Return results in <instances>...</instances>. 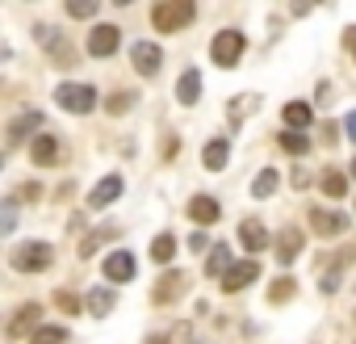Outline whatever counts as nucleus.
<instances>
[{
    "instance_id": "obj_1",
    "label": "nucleus",
    "mask_w": 356,
    "mask_h": 344,
    "mask_svg": "<svg viewBox=\"0 0 356 344\" xmlns=\"http://www.w3.org/2000/svg\"><path fill=\"white\" fill-rule=\"evenodd\" d=\"M193 17H197V5H193V0H163V5L151 9V22H155V30H163V34L185 30Z\"/></svg>"
},
{
    "instance_id": "obj_38",
    "label": "nucleus",
    "mask_w": 356,
    "mask_h": 344,
    "mask_svg": "<svg viewBox=\"0 0 356 344\" xmlns=\"http://www.w3.org/2000/svg\"><path fill=\"white\" fill-rule=\"evenodd\" d=\"M147 344H172V336H163V331H155V336H147Z\"/></svg>"
},
{
    "instance_id": "obj_33",
    "label": "nucleus",
    "mask_w": 356,
    "mask_h": 344,
    "mask_svg": "<svg viewBox=\"0 0 356 344\" xmlns=\"http://www.w3.org/2000/svg\"><path fill=\"white\" fill-rule=\"evenodd\" d=\"M172 344H193V323H176L172 327Z\"/></svg>"
},
{
    "instance_id": "obj_34",
    "label": "nucleus",
    "mask_w": 356,
    "mask_h": 344,
    "mask_svg": "<svg viewBox=\"0 0 356 344\" xmlns=\"http://www.w3.org/2000/svg\"><path fill=\"white\" fill-rule=\"evenodd\" d=\"M67 13H72V17H92L97 5H92V0H76V5H67Z\"/></svg>"
},
{
    "instance_id": "obj_4",
    "label": "nucleus",
    "mask_w": 356,
    "mask_h": 344,
    "mask_svg": "<svg viewBox=\"0 0 356 344\" xmlns=\"http://www.w3.org/2000/svg\"><path fill=\"white\" fill-rule=\"evenodd\" d=\"M55 101H59L67 114H92L97 93H92L88 84H59V88H55Z\"/></svg>"
},
{
    "instance_id": "obj_32",
    "label": "nucleus",
    "mask_w": 356,
    "mask_h": 344,
    "mask_svg": "<svg viewBox=\"0 0 356 344\" xmlns=\"http://www.w3.org/2000/svg\"><path fill=\"white\" fill-rule=\"evenodd\" d=\"M55 302H59V311H63V315H76V311H80L76 294H67V290H59V294H55Z\"/></svg>"
},
{
    "instance_id": "obj_39",
    "label": "nucleus",
    "mask_w": 356,
    "mask_h": 344,
    "mask_svg": "<svg viewBox=\"0 0 356 344\" xmlns=\"http://www.w3.org/2000/svg\"><path fill=\"white\" fill-rule=\"evenodd\" d=\"M343 42H348V47H352V51H356V26H352V30H348V34H343Z\"/></svg>"
},
{
    "instance_id": "obj_7",
    "label": "nucleus",
    "mask_w": 356,
    "mask_h": 344,
    "mask_svg": "<svg viewBox=\"0 0 356 344\" xmlns=\"http://www.w3.org/2000/svg\"><path fill=\"white\" fill-rule=\"evenodd\" d=\"M310 227H314L318 235H343V231H348V214L314 206V210H310Z\"/></svg>"
},
{
    "instance_id": "obj_15",
    "label": "nucleus",
    "mask_w": 356,
    "mask_h": 344,
    "mask_svg": "<svg viewBox=\"0 0 356 344\" xmlns=\"http://www.w3.org/2000/svg\"><path fill=\"white\" fill-rule=\"evenodd\" d=\"M176 97H181V105H197V97H202V72H197V68H189V72L181 76Z\"/></svg>"
},
{
    "instance_id": "obj_17",
    "label": "nucleus",
    "mask_w": 356,
    "mask_h": 344,
    "mask_svg": "<svg viewBox=\"0 0 356 344\" xmlns=\"http://www.w3.org/2000/svg\"><path fill=\"white\" fill-rule=\"evenodd\" d=\"M239 244H243L248 252H264V248H268V235H264V227H260L256 219H248V223L239 227Z\"/></svg>"
},
{
    "instance_id": "obj_21",
    "label": "nucleus",
    "mask_w": 356,
    "mask_h": 344,
    "mask_svg": "<svg viewBox=\"0 0 356 344\" xmlns=\"http://www.w3.org/2000/svg\"><path fill=\"white\" fill-rule=\"evenodd\" d=\"M113 302H118V298H113V290H101V286H97V290L88 294V311H92L97 319H105V315L113 311Z\"/></svg>"
},
{
    "instance_id": "obj_37",
    "label": "nucleus",
    "mask_w": 356,
    "mask_h": 344,
    "mask_svg": "<svg viewBox=\"0 0 356 344\" xmlns=\"http://www.w3.org/2000/svg\"><path fill=\"white\" fill-rule=\"evenodd\" d=\"M343 130H348V139H356V109L348 114V122H343Z\"/></svg>"
},
{
    "instance_id": "obj_19",
    "label": "nucleus",
    "mask_w": 356,
    "mask_h": 344,
    "mask_svg": "<svg viewBox=\"0 0 356 344\" xmlns=\"http://www.w3.org/2000/svg\"><path fill=\"white\" fill-rule=\"evenodd\" d=\"M310 118H314V114H310L306 101H289V105H285V122H289V130H306Z\"/></svg>"
},
{
    "instance_id": "obj_25",
    "label": "nucleus",
    "mask_w": 356,
    "mask_h": 344,
    "mask_svg": "<svg viewBox=\"0 0 356 344\" xmlns=\"http://www.w3.org/2000/svg\"><path fill=\"white\" fill-rule=\"evenodd\" d=\"M151 256H155L159 265H168V260L176 256V240H172V235H155V244H151Z\"/></svg>"
},
{
    "instance_id": "obj_29",
    "label": "nucleus",
    "mask_w": 356,
    "mask_h": 344,
    "mask_svg": "<svg viewBox=\"0 0 356 344\" xmlns=\"http://www.w3.org/2000/svg\"><path fill=\"white\" fill-rule=\"evenodd\" d=\"M30 340H34V344H63V340H67V331H63V327H55V323H47V327H38Z\"/></svg>"
},
{
    "instance_id": "obj_28",
    "label": "nucleus",
    "mask_w": 356,
    "mask_h": 344,
    "mask_svg": "<svg viewBox=\"0 0 356 344\" xmlns=\"http://www.w3.org/2000/svg\"><path fill=\"white\" fill-rule=\"evenodd\" d=\"M113 235H118V227H101V231H92V235L80 244V256H92V252H97V244H105V240H113Z\"/></svg>"
},
{
    "instance_id": "obj_9",
    "label": "nucleus",
    "mask_w": 356,
    "mask_h": 344,
    "mask_svg": "<svg viewBox=\"0 0 356 344\" xmlns=\"http://www.w3.org/2000/svg\"><path fill=\"white\" fill-rule=\"evenodd\" d=\"M130 63H134L143 76H155V72H159V63H163V55H159V47H155V42H134Z\"/></svg>"
},
{
    "instance_id": "obj_12",
    "label": "nucleus",
    "mask_w": 356,
    "mask_h": 344,
    "mask_svg": "<svg viewBox=\"0 0 356 344\" xmlns=\"http://www.w3.org/2000/svg\"><path fill=\"white\" fill-rule=\"evenodd\" d=\"M181 290H185V277L172 269V273H163V277L155 281V290H151V302H155V306H163V302H172V298L181 294Z\"/></svg>"
},
{
    "instance_id": "obj_40",
    "label": "nucleus",
    "mask_w": 356,
    "mask_h": 344,
    "mask_svg": "<svg viewBox=\"0 0 356 344\" xmlns=\"http://www.w3.org/2000/svg\"><path fill=\"white\" fill-rule=\"evenodd\" d=\"M352 177H356V159H352Z\"/></svg>"
},
{
    "instance_id": "obj_35",
    "label": "nucleus",
    "mask_w": 356,
    "mask_h": 344,
    "mask_svg": "<svg viewBox=\"0 0 356 344\" xmlns=\"http://www.w3.org/2000/svg\"><path fill=\"white\" fill-rule=\"evenodd\" d=\"M289 181H293V189H306V185H310V172H306V168H293Z\"/></svg>"
},
{
    "instance_id": "obj_26",
    "label": "nucleus",
    "mask_w": 356,
    "mask_h": 344,
    "mask_svg": "<svg viewBox=\"0 0 356 344\" xmlns=\"http://www.w3.org/2000/svg\"><path fill=\"white\" fill-rule=\"evenodd\" d=\"M293 294H298V281H293V277H281V281L268 286V302H285V298H293Z\"/></svg>"
},
{
    "instance_id": "obj_23",
    "label": "nucleus",
    "mask_w": 356,
    "mask_h": 344,
    "mask_svg": "<svg viewBox=\"0 0 356 344\" xmlns=\"http://www.w3.org/2000/svg\"><path fill=\"white\" fill-rule=\"evenodd\" d=\"M298 248H302V235H298V231H285V235H281V244H277V256H281V265H289V260L298 256Z\"/></svg>"
},
{
    "instance_id": "obj_31",
    "label": "nucleus",
    "mask_w": 356,
    "mask_h": 344,
    "mask_svg": "<svg viewBox=\"0 0 356 344\" xmlns=\"http://www.w3.org/2000/svg\"><path fill=\"white\" fill-rule=\"evenodd\" d=\"M105 109H109V114H126V109H130V93H113V97L105 101Z\"/></svg>"
},
{
    "instance_id": "obj_5",
    "label": "nucleus",
    "mask_w": 356,
    "mask_h": 344,
    "mask_svg": "<svg viewBox=\"0 0 356 344\" xmlns=\"http://www.w3.org/2000/svg\"><path fill=\"white\" fill-rule=\"evenodd\" d=\"M38 319H42V306H38V302H26V306H22V311L5 323V336H9V340L34 336V331H38Z\"/></svg>"
},
{
    "instance_id": "obj_10",
    "label": "nucleus",
    "mask_w": 356,
    "mask_h": 344,
    "mask_svg": "<svg viewBox=\"0 0 356 344\" xmlns=\"http://www.w3.org/2000/svg\"><path fill=\"white\" fill-rule=\"evenodd\" d=\"M122 198V177H105V181H97V189L88 194V210H105V206H113Z\"/></svg>"
},
{
    "instance_id": "obj_13",
    "label": "nucleus",
    "mask_w": 356,
    "mask_h": 344,
    "mask_svg": "<svg viewBox=\"0 0 356 344\" xmlns=\"http://www.w3.org/2000/svg\"><path fill=\"white\" fill-rule=\"evenodd\" d=\"M38 126H42V114H38V109H30V114H22V118H13V122H9V139H5V143H9V147H17V143H22L30 130H38Z\"/></svg>"
},
{
    "instance_id": "obj_18",
    "label": "nucleus",
    "mask_w": 356,
    "mask_h": 344,
    "mask_svg": "<svg viewBox=\"0 0 356 344\" xmlns=\"http://www.w3.org/2000/svg\"><path fill=\"white\" fill-rule=\"evenodd\" d=\"M227 155H231V143H227V139H214V143H206V155H202V159H206L210 172H222V168H227Z\"/></svg>"
},
{
    "instance_id": "obj_8",
    "label": "nucleus",
    "mask_w": 356,
    "mask_h": 344,
    "mask_svg": "<svg viewBox=\"0 0 356 344\" xmlns=\"http://www.w3.org/2000/svg\"><path fill=\"white\" fill-rule=\"evenodd\" d=\"M256 277H260V265H256V260H239V265H231V273L222 277V290H227V294H235V290H248Z\"/></svg>"
},
{
    "instance_id": "obj_16",
    "label": "nucleus",
    "mask_w": 356,
    "mask_h": 344,
    "mask_svg": "<svg viewBox=\"0 0 356 344\" xmlns=\"http://www.w3.org/2000/svg\"><path fill=\"white\" fill-rule=\"evenodd\" d=\"M218 214H222V210H218V202H214V198H193V202H189V219H193V223H202V227L218 223Z\"/></svg>"
},
{
    "instance_id": "obj_27",
    "label": "nucleus",
    "mask_w": 356,
    "mask_h": 344,
    "mask_svg": "<svg viewBox=\"0 0 356 344\" xmlns=\"http://www.w3.org/2000/svg\"><path fill=\"white\" fill-rule=\"evenodd\" d=\"M281 147L293 151V155H302V151H310V139H306L302 130H285V134H281Z\"/></svg>"
},
{
    "instance_id": "obj_22",
    "label": "nucleus",
    "mask_w": 356,
    "mask_h": 344,
    "mask_svg": "<svg viewBox=\"0 0 356 344\" xmlns=\"http://www.w3.org/2000/svg\"><path fill=\"white\" fill-rule=\"evenodd\" d=\"M277 185H281V181H277V172H273V168H264L260 177L252 181V194H256V198H273V194H277Z\"/></svg>"
},
{
    "instance_id": "obj_20",
    "label": "nucleus",
    "mask_w": 356,
    "mask_h": 344,
    "mask_svg": "<svg viewBox=\"0 0 356 344\" xmlns=\"http://www.w3.org/2000/svg\"><path fill=\"white\" fill-rule=\"evenodd\" d=\"M206 273H210V277H218V281H222V277H227V273H231V248H222V244H218V248H214V252H210V260H206Z\"/></svg>"
},
{
    "instance_id": "obj_6",
    "label": "nucleus",
    "mask_w": 356,
    "mask_h": 344,
    "mask_svg": "<svg viewBox=\"0 0 356 344\" xmlns=\"http://www.w3.org/2000/svg\"><path fill=\"white\" fill-rule=\"evenodd\" d=\"M118 26H92V34H88V55H97V59H109L113 51H118Z\"/></svg>"
},
{
    "instance_id": "obj_11",
    "label": "nucleus",
    "mask_w": 356,
    "mask_h": 344,
    "mask_svg": "<svg viewBox=\"0 0 356 344\" xmlns=\"http://www.w3.org/2000/svg\"><path fill=\"white\" fill-rule=\"evenodd\" d=\"M101 269H105V277H109V281H130L138 265H134V252H113Z\"/></svg>"
},
{
    "instance_id": "obj_24",
    "label": "nucleus",
    "mask_w": 356,
    "mask_h": 344,
    "mask_svg": "<svg viewBox=\"0 0 356 344\" xmlns=\"http://www.w3.org/2000/svg\"><path fill=\"white\" fill-rule=\"evenodd\" d=\"M256 105H260V97H252V93H248V97L231 101V109H227V114H231V122H243L248 114H256Z\"/></svg>"
},
{
    "instance_id": "obj_3",
    "label": "nucleus",
    "mask_w": 356,
    "mask_h": 344,
    "mask_svg": "<svg viewBox=\"0 0 356 344\" xmlns=\"http://www.w3.org/2000/svg\"><path fill=\"white\" fill-rule=\"evenodd\" d=\"M51 260H55L51 244H22L13 252V269L17 273H42V269H51Z\"/></svg>"
},
{
    "instance_id": "obj_30",
    "label": "nucleus",
    "mask_w": 356,
    "mask_h": 344,
    "mask_svg": "<svg viewBox=\"0 0 356 344\" xmlns=\"http://www.w3.org/2000/svg\"><path fill=\"white\" fill-rule=\"evenodd\" d=\"M343 189H348V181L339 177V172H327V177H323V194L327 198H343Z\"/></svg>"
},
{
    "instance_id": "obj_36",
    "label": "nucleus",
    "mask_w": 356,
    "mask_h": 344,
    "mask_svg": "<svg viewBox=\"0 0 356 344\" xmlns=\"http://www.w3.org/2000/svg\"><path fill=\"white\" fill-rule=\"evenodd\" d=\"M13 223H17V206L5 202V231H13Z\"/></svg>"
},
{
    "instance_id": "obj_2",
    "label": "nucleus",
    "mask_w": 356,
    "mask_h": 344,
    "mask_svg": "<svg viewBox=\"0 0 356 344\" xmlns=\"http://www.w3.org/2000/svg\"><path fill=\"white\" fill-rule=\"evenodd\" d=\"M243 51H248V38H243L239 30H222V34L214 38V47H210V55H214L218 68H235V63L243 59Z\"/></svg>"
},
{
    "instance_id": "obj_14",
    "label": "nucleus",
    "mask_w": 356,
    "mask_h": 344,
    "mask_svg": "<svg viewBox=\"0 0 356 344\" xmlns=\"http://www.w3.org/2000/svg\"><path fill=\"white\" fill-rule=\"evenodd\" d=\"M30 155H34V164L51 168V164L59 159V143H55V134H34V147H30Z\"/></svg>"
}]
</instances>
